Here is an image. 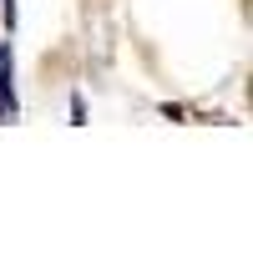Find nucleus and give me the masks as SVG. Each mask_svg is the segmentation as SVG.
Returning a JSON list of instances; mask_svg holds the SVG:
<instances>
[{"mask_svg": "<svg viewBox=\"0 0 253 253\" xmlns=\"http://www.w3.org/2000/svg\"><path fill=\"white\" fill-rule=\"evenodd\" d=\"M71 122H76V126L86 122V101H81V96H71Z\"/></svg>", "mask_w": 253, "mask_h": 253, "instance_id": "1", "label": "nucleus"}, {"mask_svg": "<svg viewBox=\"0 0 253 253\" xmlns=\"http://www.w3.org/2000/svg\"><path fill=\"white\" fill-rule=\"evenodd\" d=\"M5 56H10V46H0V61H5Z\"/></svg>", "mask_w": 253, "mask_h": 253, "instance_id": "2", "label": "nucleus"}]
</instances>
